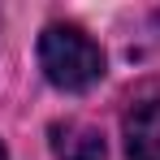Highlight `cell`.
Listing matches in <instances>:
<instances>
[{
    "label": "cell",
    "mask_w": 160,
    "mask_h": 160,
    "mask_svg": "<svg viewBox=\"0 0 160 160\" xmlns=\"http://www.w3.org/2000/svg\"><path fill=\"white\" fill-rule=\"evenodd\" d=\"M126 152L130 160H160V100H143L126 112Z\"/></svg>",
    "instance_id": "obj_2"
},
{
    "label": "cell",
    "mask_w": 160,
    "mask_h": 160,
    "mask_svg": "<svg viewBox=\"0 0 160 160\" xmlns=\"http://www.w3.org/2000/svg\"><path fill=\"white\" fill-rule=\"evenodd\" d=\"M0 160H9V152H4V143H0Z\"/></svg>",
    "instance_id": "obj_4"
},
{
    "label": "cell",
    "mask_w": 160,
    "mask_h": 160,
    "mask_svg": "<svg viewBox=\"0 0 160 160\" xmlns=\"http://www.w3.org/2000/svg\"><path fill=\"white\" fill-rule=\"evenodd\" d=\"M52 152H56V160H104L108 156L100 130H91L82 121H56L52 126Z\"/></svg>",
    "instance_id": "obj_3"
},
{
    "label": "cell",
    "mask_w": 160,
    "mask_h": 160,
    "mask_svg": "<svg viewBox=\"0 0 160 160\" xmlns=\"http://www.w3.org/2000/svg\"><path fill=\"white\" fill-rule=\"evenodd\" d=\"M39 65L52 87L61 91H91L104 78V52L100 43L78 26H48L39 35Z\"/></svg>",
    "instance_id": "obj_1"
}]
</instances>
